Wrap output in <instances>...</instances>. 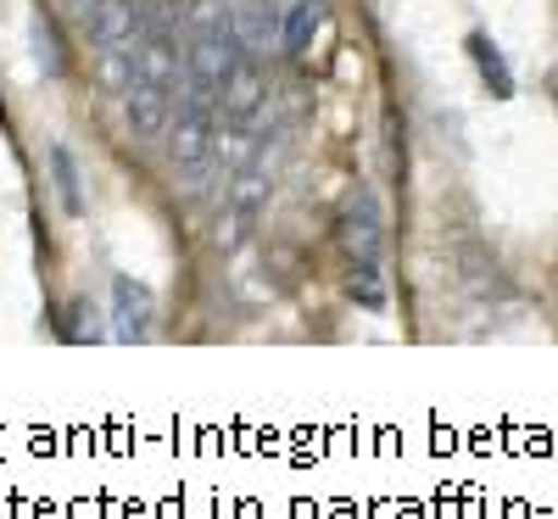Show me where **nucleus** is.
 <instances>
[{
    "label": "nucleus",
    "instance_id": "nucleus-3",
    "mask_svg": "<svg viewBox=\"0 0 558 519\" xmlns=\"http://www.w3.org/2000/svg\"><path fill=\"white\" fill-rule=\"evenodd\" d=\"M341 246H347L352 263H380L386 218H380L375 191H352V196H347V207H341Z\"/></svg>",
    "mask_w": 558,
    "mask_h": 519
},
{
    "label": "nucleus",
    "instance_id": "nucleus-1",
    "mask_svg": "<svg viewBox=\"0 0 558 519\" xmlns=\"http://www.w3.org/2000/svg\"><path fill=\"white\" fill-rule=\"evenodd\" d=\"M168 157L191 184H202L207 162L218 157V101L196 96V89H179L173 123H168Z\"/></svg>",
    "mask_w": 558,
    "mask_h": 519
},
{
    "label": "nucleus",
    "instance_id": "nucleus-8",
    "mask_svg": "<svg viewBox=\"0 0 558 519\" xmlns=\"http://www.w3.org/2000/svg\"><path fill=\"white\" fill-rule=\"evenodd\" d=\"M318 28H324V0H296V7H286V23H279V51L302 57L318 39Z\"/></svg>",
    "mask_w": 558,
    "mask_h": 519
},
{
    "label": "nucleus",
    "instance_id": "nucleus-11",
    "mask_svg": "<svg viewBox=\"0 0 558 519\" xmlns=\"http://www.w3.org/2000/svg\"><path fill=\"white\" fill-rule=\"evenodd\" d=\"M51 179H57V196L68 213H84V184H78V162L68 146H51Z\"/></svg>",
    "mask_w": 558,
    "mask_h": 519
},
{
    "label": "nucleus",
    "instance_id": "nucleus-2",
    "mask_svg": "<svg viewBox=\"0 0 558 519\" xmlns=\"http://www.w3.org/2000/svg\"><path fill=\"white\" fill-rule=\"evenodd\" d=\"M218 112H223V134H246L263 123L268 112V79L257 68V57H241L235 68H229L223 89H218Z\"/></svg>",
    "mask_w": 558,
    "mask_h": 519
},
{
    "label": "nucleus",
    "instance_id": "nucleus-13",
    "mask_svg": "<svg viewBox=\"0 0 558 519\" xmlns=\"http://www.w3.org/2000/svg\"><path fill=\"white\" fill-rule=\"evenodd\" d=\"M101 84L112 89V96H123V89L134 84V45H123V51H101Z\"/></svg>",
    "mask_w": 558,
    "mask_h": 519
},
{
    "label": "nucleus",
    "instance_id": "nucleus-14",
    "mask_svg": "<svg viewBox=\"0 0 558 519\" xmlns=\"http://www.w3.org/2000/svg\"><path fill=\"white\" fill-rule=\"evenodd\" d=\"M68 7H73V17L84 23V17H89V7H96V0H68Z\"/></svg>",
    "mask_w": 558,
    "mask_h": 519
},
{
    "label": "nucleus",
    "instance_id": "nucleus-5",
    "mask_svg": "<svg viewBox=\"0 0 558 519\" xmlns=\"http://www.w3.org/2000/svg\"><path fill=\"white\" fill-rule=\"evenodd\" d=\"M123 123L134 140H157L168 134L173 123V84H146V79H134L123 89Z\"/></svg>",
    "mask_w": 558,
    "mask_h": 519
},
{
    "label": "nucleus",
    "instance_id": "nucleus-9",
    "mask_svg": "<svg viewBox=\"0 0 558 519\" xmlns=\"http://www.w3.org/2000/svg\"><path fill=\"white\" fill-rule=\"evenodd\" d=\"M470 57L481 62V79L492 84V96H514V73H508V62H502V51H497V45L486 39V34H470Z\"/></svg>",
    "mask_w": 558,
    "mask_h": 519
},
{
    "label": "nucleus",
    "instance_id": "nucleus-12",
    "mask_svg": "<svg viewBox=\"0 0 558 519\" xmlns=\"http://www.w3.org/2000/svg\"><path fill=\"white\" fill-rule=\"evenodd\" d=\"M347 297L357 307H386V279H380V263H352L347 274Z\"/></svg>",
    "mask_w": 558,
    "mask_h": 519
},
{
    "label": "nucleus",
    "instance_id": "nucleus-4",
    "mask_svg": "<svg viewBox=\"0 0 558 519\" xmlns=\"http://www.w3.org/2000/svg\"><path fill=\"white\" fill-rule=\"evenodd\" d=\"M146 0H96L84 17V34L96 51H123V45L140 39V28H146Z\"/></svg>",
    "mask_w": 558,
    "mask_h": 519
},
{
    "label": "nucleus",
    "instance_id": "nucleus-10",
    "mask_svg": "<svg viewBox=\"0 0 558 519\" xmlns=\"http://www.w3.org/2000/svg\"><path fill=\"white\" fill-rule=\"evenodd\" d=\"M28 45H34V62H39V73H68V57H62V39H57V23L51 17H34L28 23Z\"/></svg>",
    "mask_w": 558,
    "mask_h": 519
},
{
    "label": "nucleus",
    "instance_id": "nucleus-6",
    "mask_svg": "<svg viewBox=\"0 0 558 519\" xmlns=\"http://www.w3.org/2000/svg\"><path fill=\"white\" fill-rule=\"evenodd\" d=\"M151 313H157L151 291L140 286V279L118 274V279H112V341H146Z\"/></svg>",
    "mask_w": 558,
    "mask_h": 519
},
{
    "label": "nucleus",
    "instance_id": "nucleus-7",
    "mask_svg": "<svg viewBox=\"0 0 558 519\" xmlns=\"http://www.w3.org/2000/svg\"><path fill=\"white\" fill-rule=\"evenodd\" d=\"M279 23H286V12L274 7V0H235V39L246 57H263L268 45L279 39Z\"/></svg>",
    "mask_w": 558,
    "mask_h": 519
}]
</instances>
